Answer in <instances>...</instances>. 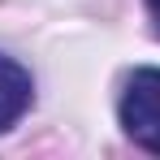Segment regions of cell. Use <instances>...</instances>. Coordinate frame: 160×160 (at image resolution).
Returning <instances> with one entry per match:
<instances>
[{"mask_svg": "<svg viewBox=\"0 0 160 160\" xmlns=\"http://www.w3.org/2000/svg\"><path fill=\"white\" fill-rule=\"evenodd\" d=\"M117 117H121L126 138H134L143 152L160 156V69L147 65V69H134L126 78Z\"/></svg>", "mask_w": 160, "mask_h": 160, "instance_id": "cell-1", "label": "cell"}, {"mask_svg": "<svg viewBox=\"0 0 160 160\" xmlns=\"http://www.w3.org/2000/svg\"><path fill=\"white\" fill-rule=\"evenodd\" d=\"M35 100V82H30V69L18 65L13 56H0V134L13 130L22 121V112Z\"/></svg>", "mask_w": 160, "mask_h": 160, "instance_id": "cell-2", "label": "cell"}, {"mask_svg": "<svg viewBox=\"0 0 160 160\" xmlns=\"http://www.w3.org/2000/svg\"><path fill=\"white\" fill-rule=\"evenodd\" d=\"M147 9H152V18H156V26H160V0H147Z\"/></svg>", "mask_w": 160, "mask_h": 160, "instance_id": "cell-3", "label": "cell"}]
</instances>
